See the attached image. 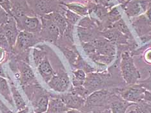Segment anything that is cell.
Here are the masks:
<instances>
[{"instance_id":"cell-46","label":"cell","mask_w":151,"mask_h":113,"mask_svg":"<svg viewBox=\"0 0 151 113\" xmlns=\"http://www.w3.org/2000/svg\"><path fill=\"white\" fill-rule=\"evenodd\" d=\"M150 75H151V74H150Z\"/></svg>"},{"instance_id":"cell-23","label":"cell","mask_w":151,"mask_h":113,"mask_svg":"<svg viewBox=\"0 0 151 113\" xmlns=\"http://www.w3.org/2000/svg\"><path fill=\"white\" fill-rule=\"evenodd\" d=\"M70 11L77 14L81 17L88 16V8L86 5L82 4L80 3H67V4H61Z\"/></svg>"},{"instance_id":"cell-34","label":"cell","mask_w":151,"mask_h":113,"mask_svg":"<svg viewBox=\"0 0 151 113\" xmlns=\"http://www.w3.org/2000/svg\"><path fill=\"white\" fill-rule=\"evenodd\" d=\"M144 101L151 103V92L147 91L145 92V96H144Z\"/></svg>"},{"instance_id":"cell-32","label":"cell","mask_w":151,"mask_h":113,"mask_svg":"<svg viewBox=\"0 0 151 113\" xmlns=\"http://www.w3.org/2000/svg\"><path fill=\"white\" fill-rule=\"evenodd\" d=\"M112 1V0H91V1L94 2L95 3H97V4L105 6H108L110 3Z\"/></svg>"},{"instance_id":"cell-1","label":"cell","mask_w":151,"mask_h":113,"mask_svg":"<svg viewBox=\"0 0 151 113\" xmlns=\"http://www.w3.org/2000/svg\"><path fill=\"white\" fill-rule=\"evenodd\" d=\"M114 88L101 89L92 92L85 100V105L81 111L87 113H98L109 109Z\"/></svg>"},{"instance_id":"cell-42","label":"cell","mask_w":151,"mask_h":113,"mask_svg":"<svg viewBox=\"0 0 151 113\" xmlns=\"http://www.w3.org/2000/svg\"><path fill=\"white\" fill-rule=\"evenodd\" d=\"M91 1V0H82V1L85 2V3H88V2H90Z\"/></svg>"},{"instance_id":"cell-26","label":"cell","mask_w":151,"mask_h":113,"mask_svg":"<svg viewBox=\"0 0 151 113\" xmlns=\"http://www.w3.org/2000/svg\"><path fill=\"white\" fill-rule=\"evenodd\" d=\"M112 27H114V28L117 29L119 32H121L123 34H124L129 39L132 38V36L130 32L128 27L127 26L125 23L122 19H120L118 21L115 22L112 25Z\"/></svg>"},{"instance_id":"cell-14","label":"cell","mask_w":151,"mask_h":113,"mask_svg":"<svg viewBox=\"0 0 151 113\" xmlns=\"http://www.w3.org/2000/svg\"><path fill=\"white\" fill-rule=\"evenodd\" d=\"M1 27L12 51L14 47L17 37L20 32L17 26L16 20L12 16H11L9 21L1 25Z\"/></svg>"},{"instance_id":"cell-17","label":"cell","mask_w":151,"mask_h":113,"mask_svg":"<svg viewBox=\"0 0 151 113\" xmlns=\"http://www.w3.org/2000/svg\"><path fill=\"white\" fill-rule=\"evenodd\" d=\"M36 66L41 76L43 78L44 81L46 82L47 83H49L51 78L56 74V72H55L53 67L51 65L47 56L45 57L42 60H41L36 65Z\"/></svg>"},{"instance_id":"cell-33","label":"cell","mask_w":151,"mask_h":113,"mask_svg":"<svg viewBox=\"0 0 151 113\" xmlns=\"http://www.w3.org/2000/svg\"><path fill=\"white\" fill-rule=\"evenodd\" d=\"M0 112L1 113H12L1 100H0Z\"/></svg>"},{"instance_id":"cell-8","label":"cell","mask_w":151,"mask_h":113,"mask_svg":"<svg viewBox=\"0 0 151 113\" xmlns=\"http://www.w3.org/2000/svg\"><path fill=\"white\" fill-rule=\"evenodd\" d=\"M12 63L13 66L16 67V68L19 72L18 78L22 88L30 85L38 83L32 69L29 66L28 63L17 59L15 57L12 60Z\"/></svg>"},{"instance_id":"cell-2","label":"cell","mask_w":151,"mask_h":113,"mask_svg":"<svg viewBox=\"0 0 151 113\" xmlns=\"http://www.w3.org/2000/svg\"><path fill=\"white\" fill-rule=\"evenodd\" d=\"M27 98L31 102L35 113H45L49 105L50 93L38 83H34L23 87Z\"/></svg>"},{"instance_id":"cell-38","label":"cell","mask_w":151,"mask_h":113,"mask_svg":"<svg viewBox=\"0 0 151 113\" xmlns=\"http://www.w3.org/2000/svg\"><path fill=\"white\" fill-rule=\"evenodd\" d=\"M4 52H5V50L0 48V62H1V61L3 60V58H4V56H5Z\"/></svg>"},{"instance_id":"cell-18","label":"cell","mask_w":151,"mask_h":113,"mask_svg":"<svg viewBox=\"0 0 151 113\" xmlns=\"http://www.w3.org/2000/svg\"><path fill=\"white\" fill-rule=\"evenodd\" d=\"M69 110L61 100L59 95L50 93L49 105L45 113H67Z\"/></svg>"},{"instance_id":"cell-35","label":"cell","mask_w":151,"mask_h":113,"mask_svg":"<svg viewBox=\"0 0 151 113\" xmlns=\"http://www.w3.org/2000/svg\"><path fill=\"white\" fill-rule=\"evenodd\" d=\"M146 18L148 20V22L151 25V7H150L146 12Z\"/></svg>"},{"instance_id":"cell-39","label":"cell","mask_w":151,"mask_h":113,"mask_svg":"<svg viewBox=\"0 0 151 113\" xmlns=\"http://www.w3.org/2000/svg\"><path fill=\"white\" fill-rule=\"evenodd\" d=\"M67 113H87L80 110H74V109H70Z\"/></svg>"},{"instance_id":"cell-30","label":"cell","mask_w":151,"mask_h":113,"mask_svg":"<svg viewBox=\"0 0 151 113\" xmlns=\"http://www.w3.org/2000/svg\"><path fill=\"white\" fill-rule=\"evenodd\" d=\"M136 83L141 85L144 89L151 92V75L147 79L142 80V81H138Z\"/></svg>"},{"instance_id":"cell-4","label":"cell","mask_w":151,"mask_h":113,"mask_svg":"<svg viewBox=\"0 0 151 113\" xmlns=\"http://www.w3.org/2000/svg\"><path fill=\"white\" fill-rule=\"evenodd\" d=\"M27 2L39 18L54 12L61 13L63 9V5L56 0H27Z\"/></svg>"},{"instance_id":"cell-43","label":"cell","mask_w":151,"mask_h":113,"mask_svg":"<svg viewBox=\"0 0 151 113\" xmlns=\"http://www.w3.org/2000/svg\"><path fill=\"white\" fill-rule=\"evenodd\" d=\"M19 113H35L34 112H29V111H25V112H19Z\"/></svg>"},{"instance_id":"cell-10","label":"cell","mask_w":151,"mask_h":113,"mask_svg":"<svg viewBox=\"0 0 151 113\" xmlns=\"http://www.w3.org/2000/svg\"><path fill=\"white\" fill-rule=\"evenodd\" d=\"M15 20L19 31H27L37 35L42 28V21L37 16H24Z\"/></svg>"},{"instance_id":"cell-36","label":"cell","mask_w":151,"mask_h":113,"mask_svg":"<svg viewBox=\"0 0 151 113\" xmlns=\"http://www.w3.org/2000/svg\"><path fill=\"white\" fill-rule=\"evenodd\" d=\"M145 59L149 63H151V49L147 51V54H145Z\"/></svg>"},{"instance_id":"cell-45","label":"cell","mask_w":151,"mask_h":113,"mask_svg":"<svg viewBox=\"0 0 151 113\" xmlns=\"http://www.w3.org/2000/svg\"><path fill=\"white\" fill-rule=\"evenodd\" d=\"M148 1H151V0H148Z\"/></svg>"},{"instance_id":"cell-41","label":"cell","mask_w":151,"mask_h":113,"mask_svg":"<svg viewBox=\"0 0 151 113\" xmlns=\"http://www.w3.org/2000/svg\"><path fill=\"white\" fill-rule=\"evenodd\" d=\"M98 113H111V111H110V109H105V110L102 111L98 112Z\"/></svg>"},{"instance_id":"cell-13","label":"cell","mask_w":151,"mask_h":113,"mask_svg":"<svg viewBox=\"0 0 151 113\" xmlns=\"http://www.w3.org/2000/svg\"><path fill=\"white\" fill-rule=\"evenodd\" d=\"M11 4V16L15 19L24 16H36L30 9L27 0H10Z\"/></svg>"},{"instance_id":"cell-19","label":"cell","mask_w":151,"mask_h":113,"mask_svg":"<svg viewBox=\"0 0 151 113\" xmlns=\"http://www.w3.org/2000/svg\"><path fill=\"white\" fill-rule=\"evenodd\" d=\"M101 30L99 28H85L77 27V33L81 43H88L100 36Z\"/></svg>"},{"instance_id":"cell-28","label":"cell","mask_w":151,"mask_h":113,"mask_svg":"<svg viewBox=\"0 0 151 113\" xmlns=\"http://www.w3.org/2000/svg\"><path fill=\"white\" fill-rule=\"evenodd\" d=\"M11 16L0 5V25L6 23Z\"/></svg>"},{"instance_id":"cell-11","label":"cell","mask_w":151,"mask_h":113,"mask_svg":"<svg viewBox=\"0 0 151 113\" xmlns=\"http://www.w3.org/2000/svg\"><path fill=\"white\" fill-rule=\"evenodd\" d=\"M49 87L58 93L66 92L70 87V81L67 73L65 70L60 69L56 72L53 77L47 83Z\"/></svg>"},{"instance_id":"cell-16","label":"cell","mask_w":151,"mask_h":113,"mask_svg":"<svg viewBox=\"0 0 151 113\" xmlns=\"http://www.w3.org/2000/svg\"><path fill=\"white\" fill-rule=\"evenodd\" d=\"M100 35L113 44H124L127 43V40L129 39L114 27L103 30L100 32Z\"/></svg>"},{"instance_id":"cell-21","label":"cell","mask_w":151,"mask_h":113,"mask_svg":"<svg viewBox=\"0 0 151 113\" xmlns=\"http://www.w3.org/2000/svg\"><path fill=\"white\" fill-rule=\"evenodd\" d=\"M123 6L126 12L129 17H134L139 15L142 12V10H145L142 5V1L138 0H129L125 3Z\"/></svg>"},{"instance_id":"cell-40","label":"cell","mask_w":151,"mask_h":113,"mask_svg":"<svg viewBox=\"0 0 151 113\" xmlns=\"http://www.w3.org/2000/svg\"><path fill=\"white\" fill-rule=\"evenodd\" d=\"M0 76L3 77V78H5V71H4V70H3V68L1 64H0Z\"/></svg>"},{"instance_id":"cell-44","label":"cell","mask_w":151,"mask_h":113,"mask_svg":"<svg viewBox=\"0 0 151 113\" xmlns=\"http://www.w3.org/2000/svg\"><path fill=\"white\" fill-rule=\"evenodd\" d=\"M56 1H58V2H60L61 3V1H62V0H56Z\"/></svg>"},{"instance_id":"cell-24","label":"cell","mask_w":151,"mask_h":113,"mask_svg":"<svg viewBox=\"0 0 151 113\" xmlns=\"http://www.w3.org/2000/svg\"><path fill=\"white\" fill-rule=\"evenodd\" d=\"M0 94H1L11 105L14 106V101L10 85L5 80V78L1 76H0Z\"/></svg>"},{"instance_id":"cell-7","label":"cell","mask_w":151,"mask_h":113,"mask_svg":"<svg viewBox=\"0 0 151 113\" xmlns=\"http://www.w3.org/2000/svg\"><path fill=\"white\" fill-rule=\"evenodd\" d=\"M42 28L40 32L37 34L41 42H48L56 44L60 38V32L57 26L45 15L40 17Z\"/></svg>"},{"instance_id":"cell-31","label":"cell","mask_w":151,"mask_h":113,"mask_svg":"<svg viewBox=\"0 0 151 113\" xmlns=\"http://www.w3.org/2000/svg\"><path fill=\"white\" fill-rule=\"evenodd\" d=\"M0 5L11 15V4L10 0H0Z\"/></svg>"},{"instance_id":"cell-15","label":"cell","mask_w":151,"mask_h":113,"mask_svg":"<svg viewBox=\"0 0 151 113\" xmlns=\"http://www.w3.org/2000/svg\"><path fill=\"white\" fill-rule=\"evenodd\" d=\"M133 105L135 104L123 100L114 88V93L112 95L109 105V109L111 113H125L127 109Z\"/></svg>"},{"instance_id":"cell-20","label":"cell","mask_w":151,"mask_h":113,"mask_svg":"<svg viewBox=\"0 0 151 113\" xmlns=\"http://www.w3.org/2000/svg\"><path fill=\"white\" fill-rule=\"evenodd\" d=\"M10 88H11L14 104H15L19 113L29 111V109L27 107V104L25 100H23L22 96L19 93L18 89L12 82L10 83Z\"/></svg>"},{"instance_id":"cell-37","label":"cell","mask_w":151,"mask_h":113,"mask_svg":"<svg viewBox=\"0 0 151 113\" xmlns=\"http://www.w3.org/2000/svg\"><path fill=\"white\" fill-rule=\"evenodd\" d=\"M129 113H142V112L140 111L139 108L138 107V106L135 104V108L133 109H131V110L129 111Z\"/></svg>"},{"instance_id":"cell-12","label":"cell","mask_w":151,"mask_h":113,"mask_svg":"<svg viewBox=\"0 0 151 113\" xmlns=\"http://www.w3.org/2000/svg\"><path fill=\"white\" fill-rule=\"evenodd\" d=\"M61 100L65 105L69 109L81 111L83 107L85 102V98L81 96L75 92L69 91L68 92H64L58 94Z\"/></svg>"},{"instance_id":"cell-27","label":"cell","mask_w":151,"mask_h":113,"mask_svg":"<svg viewBox=\"0 0 151 113\" xmlns=\"http://www.w3.org/2000/svg\"><path fill=\"white\" fill-rule=\"evenodd\" d=\"M136 105L142 113H151V103L143 100Z\"/></svg>"},{"instance_id":"cell-25","label":"cell","mask_w":151,"mask_h":113,"mask_svg":"<svg viewBox=\"0 0 151 113\" xmlns=\"http://www.w3.org/2000/svg\"><path fill=\"white\" fill-rule=\"evenodd\" d=\"M61 14H62L63 16L65 17V18L66 19L68 23L71 24V25H73L74 26L77 23L80 22V20L81 19V17L80 16H79L77 14H76L73 11H70V10H68V9L65 7L64 5L63 11L61 12Z\"/></svg>"},{"instance_id":"cell-5","label":"cell","mask_w":151,"mask_h":113,"mask_svg":"<svg viewBox=\"0 0 151 113\" xmlns=\"http://www.w3.org/2000/svg\"><path fill=\"white\" fill-rule=\"evenodd\" d=\"M120 70L123 79L127 85L136 84L140 79L141 75L128 53L125 52L122 54Z\"/></svg>"},{"instance_id":"cell-29","label":"cell","mask_w":151,"mask_h":113,"mask_svg":"<svg viewBox=\"0 0 151 113\" xmlns=\"http://www.w3.org/2000/svg\"><path fill=\"white\" fill-rule=\"evenodd\" d=\"M86 73L82 69H76L73 71V77L79 81L84 82L86 79Z\"/></svg>"},{"instance_id":"cell-22","label":"cell","mask_w":151,"mask_h":113,"mask_svg":"<svg viewBox=\"0 0 151 113\" xmlns=\"http://www.w3.org/2000/svg\"><path fill=\"white\" fill-rule=\"evenodd\" d=\"M46 16L57 26L60 32V37L62 36L68 26L67 20L65 18L62 14H61L59 12H54L47 14Z\"/></svg>"},{"instance_id":"cell-3","label":"cell","mask_w":151,"mask_h":113,"mask_svg":"<svg viewBox=\"0 0 151 113\" xmlns=\"http://www.w3.org/2000/svg\"><path fill=\"white\" fill-rule=\"evenodd\" d=\"M113 85L112 76L109 73H90L87 74L83 87L89 94L92 92L101 89H109Z\"/></svg>"},{"instance_id":"cell-6","label":"cell","mask_w":151,"mask_h":113,"mask_svg":"<svg viewBox=\"0 0 151 113\" xmlns=\"http://www.w3.org/2000/svg\"><path fill=\"white\" fill-rule=\"evenodd\" d=\"M40 42L41 40L36 34L27 31H20L14 47L11 52L14 53V55L17 56L26 55L29 54L30 47L36 45V44Z\"/></svg>"},{"instance_id":"cell-9","label":"cell","mask_w":151,"mask_h":113,"mask_svg":"<svg viewBox=\"0 0 151 113\" xmlns=\"http://www.w3.org/2000/svg\"><path fill=\"white\" fill-rule=\"evenodd\" d=\"M118 94L123 100L136 104L144 99L145 90L138 83L129 85L123 88H116Z\"/></svg>"}]
</instances>
